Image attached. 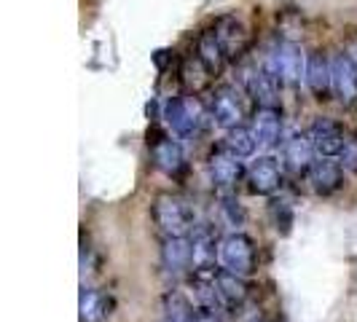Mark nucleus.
Returning a JSON list of instances; mask_svg holds the SVG:
<instances>
[{"mask_svg": "<svg viewBox=\"0 0 357 322\" xmlns=\"http://www.w3.org/2000/svg\"><path fill=\"white\" fill-rule=\"evenodd\" d=\"M153 220L164 236H191L197 229L194 223V210L188 207L185 199L175 194H159L153 201Z\"/></svg>", "mask_w": 357, "mask_h": 322, "instance_id": "obj_1", "label": "nucleus"}, {"mask_svg": "<svg viewBox=\"0 0 357 322\" xmlns=\"http://www.w3.org/2000/svg\"><path fill=\"white\" fill-rule=\"evenodd\" d=\"M266 70L271 72V75H277L280 84H287V86L301 84V78H304V72H306V56H304V52H301V46L293 43V40H280V43L268 52Z\"/></svg>", "mask_w": 357, "mask_h": 322, "instance_id": "obj_2", "label": "nucleus"}, {"mask_svg": "<svg viewBox=\"0 0 357 322\" xmlns=\"http://www.w3.org/2000/svg\"><path fill=\"white\" fill-rule=\"evenodd\" d=\"M161 116H164L167 126H169L178 137H191L199 126H202L204 110H202V102H199L197 97L180 94V97H169V100L164 102Z\"/></svg>", "mask_w": 357, "mask_h": 322, "instance_id": "obj_3", "label": "nucleus"}, {"mask_svg": "<svg viewBox=\"0 0 357 322\" xmlns=\"http://www.w3.org/2000/svg\"><path fill=\"white\" fill-rule=\"evenodd\" d=\"M255 245L248 233L234 231L229 236L220 239V266L231 274H239V277H250L255 271Z\"/></svg>", "mask_w": 357, "mask_h": 322, "instance_id": "obj_4", "label": "nucleus"}, {"mask_svg": "<svg viewBox=\"0 0 357 322\" xmlns=\"http://www.w3.org/2000/svg\"><path fill=\"white\" fill-rule=\"evenodd\" d=\"M210 116L220 129H236L245 126V102L242 94L234 86H218L213 91V102H210Z\"/></svg>", "mask_w": 357, "mask_h": 322, "instance_id": "obj_5", "label": "nucleus"}, {"mask_svg": "<svg viewBox=\"0 0 357 322\" xmlns=\"http://www.w3.org/2000/svg\"><path fill=\"white\" fill-rule=\"evenodd\" d=\"M306 135H309V140L314 145V153L322 156V159H336L344 151V145H347L344 126L339 121H333V118H325V116L314 118Z\"/></svg>", "mask_w": 357, "mask_h": 322, "instance_id": "obj_6", "label": "nucleus"}, {"mask_svg": "<svg viewBox=\"0 0 357 322\" xmlns=\"http://www.w3.org/2000/svg\"><path fill=\"white\" fill-rule=\"evenodd\" d=\"M248 183L250 191L258 197H271L280 191L282 185V167L274 156H258L252 159V164L248 167Z\"/></svg>", "mask_w": 357, "mask_h": 322, "instance_id": "obj_7", "label": "nucleus"}, {"mask_svg": "<svg viewBox=\"0 0 357 322\" xmlns=\"http://www.w3.org/2000/svg\"><path fill=\"white\" fill-rule=\"evenodd\" d=\"M331 75H333V94L339 97V102L352 105L357 100V62L344 52L333 54Z\"/></svg>", "mask_w": 357, "mask_h": 322, "instance_id": "obj_8", "label": "nucleus"}, {"mask_svg": "<svg viewBox=\"0 0 357 322\" xmlns=\"http://www.w3.org/2000/svg\"><path fill=\"white\" fill-rule=\"evenodd\" d=\"M207 172H210V180H213L215 188H223V191H231L234 185L242 180V175H248L245 167H242V159H236L226 148L210 153V159H207Z\"/></svg>", "mask_w": 357, "mask_h": 322, "instance_id": "obj_9", "label": "nucleus"}, {"mask_svg": "<svg viewBox=\"0 0 357 322\" xmlns=\"http://www.w3.org/2000/svg\"><path fill=\"white\" fill-rule=\"evenodd\" d=\"M191 271H215V261H220V242L213 229L197 226L191 236Z\"/></svg>", "mask_w": 357, "mask_h": 322, "instance_id": "obj_10", "label": "nucleus"}, {"mask_svg": "<svg viewBox=\"0 0 357 322\" xmlns=\"http://www.w3.org/2000/svg\"><path fill=\"white\" fill-rule=\"evenodd\" d=\"M215 36L220 40V46H223V52L229 59H239L242 54L248 52V43H250V33H248V27H245V22L236 17H223L218 19V24H215Z\"/></svg>", "mask_w": 357, "mask_h": 322, "instance_id": "obj_11", "label": "nucleus"}, {"mask_svg": "<svg viewBox=\"0 0 357 322\" xmlns=\"http://www.w3.org/2000/svg\"><path fill=\"white\" fill-rule=\"evenodd\" d=\"M304 81L314 100H331L333 94V75H331V56L314 52L306 56V72Z\"/></svg>", "mask_w": 357, "mask_h": 322, "instance_id": "obj_12", "label": "nucleus"}, {"mask_svg": "<svg viewBox=\"0 0 357 322\" xmlns=\"http://www.w3.org/2000/svg\"><path fill=\"white\" fill-rule=\"evenodd\" d=\"M151 159H153V167L164 172L167 178H178L180 172L185 169V156H183V148H180L178 140L161 135L153 140L151 145Z\"/></svg>", "mask_w": 357, "mask_h": 322, "instance_id": "obj_13", "label": "nucleus"}, {"mask_svg": "<svg viewBox=\"0 0 357 322\" xmlns=\"http://www.w3.org/2000/svg\"><path fill=\"white\" fill-rule=\"evenodd\" d=\"M215 285H218V296H220V304L223 309H242L250 298V285H248V277H239L231 274L226 268H218L215 271Z\"/></svg>", "mask_w": 357, "mask_h": 322, "instance_id": "obj_14", "label": "nucleus"}, {"mask_svg": "<svg viewBox=\"0 0 357 322\" xmlns=\"http://www.w3.org/2000/svg\"><path fill=\"white\" fill-rule=\"evenodd\" d=\"M282 107H258L250 121V129L258 145L274 148L282 140Z\"/></svg>", "mask_w": 357, "mask_h": 322, "instance_id": "obj_15", "label": "nucleus"}, {"mask_svg": "<svg viewBox=\"0 0 357 322\" xmlns=\"http://www.w3.org/2000/svg\"><path fill=\"white\" fill-rule=\"evenodd\" d=\"M306 178L312 183V191L320 194V197H331L336 194L341 185H344V167L341 161L333 159H322L312 164V169L306 172Z\"/></svg>", "mask_w": 357, "mask_h": 322, "instance_id": "obj_16", "label": "nucleus"}, {"mask_svg": "<svg viewBox=\"0 0 357 322\" xmlns=\"http://www.w3.org/2000/svg\"><path fill=\"white\" fill-rule=\"evenodd\" d=\"M280 78L271 75L266 68L250 72L248 78V94L258 107H280Z\"/></svg>", "mask_w": 357, "mask_h": 322, "instance_id": "obj_17", "label": "nucleus"}, {"mask_svg": "<svg viewBox=\"0 0 357 322\" xmlns=\"http://www.w3.org/2000/svg\"><path fill=\"white\" fill-rule=\"evenodd\" d=\"M282 156H285V167L293 175H306L314 164V145L309 140V135H293L290 140H285Z\"/></svg>", "mask_w": 357, "mask_h": 322, "instance_id": "obj_18", "label": "nucleus"}, {"mask_svg": "<svg viewBox=\"0 0 357 322\" xmlns=\"http://www.w3.org/2000/svg\"><path fill=\"white\" fill-rule=\"evenodd\" d=\"M113 312V298L97 290V287H84L78 298V317L81 322H105Z\"/></svg>", "mask_w": 357, "mask_h": 322, "instance_id": "obj_19", "label": "nucleus"}, {"mask_svg": "<svg viewBox=\"0 0 357 322\" xmlns=\"http://www.w3.org/2000/svg\"><path fill=\"white\" fill-rule=\"evenodd\" d=\"M161 263L169 274L191 271V242H188V236H164Z\"/></svg>", "mask_w": 357, "mask_h": 322, "instance_id": "obj_20", "label": "nucleus"}, {"mask_svg": "<svg viewBox=\"0 0 357 322\" xmlns=\"http://www.w3.org/2000/svg\"><path fill=\"white\" fill-rule=\"evenodd\" d=\"M197 56L207 65V70L218 75V72L226 68V62H229V56L223 52V46H220V40L215 36V30H204L197 40Z\"/></svg>", "mask_w": 357, "mask_h": 322, "instance_id": "obj_21", "label": "nucleus"}, {"mask_svg": "<svg viewBox=\"0 0 357 322\" xmlns=\"http://www.w3.org/2000/svg\"><path fill=\"white\" fill-rule=\"evenodd\" d=\"M255 135H252L250 126H236V129H229L226 132V140H223V148L234 153L236 159H250L252 153H255Z\"/></svg>", "mask_w": 357, "mask_h": 322, "instance_id": "obj_22", "label": "nucleus"}, {"mask_svg": "<svg viewBox=\"0 0 357 322\" xmlns=\"http://www.w3.org/2000/svg\"><path fill=\"white\" fill-rule=\"evenodd\" d=\"M164 312H167V322H191L197 317V306L188 296H183L178 290L164 296Z\"/></svg>", "mask_w": 357, "mask_h": 322, "instance_id": "obj_23", "label": "nucleus"}, {"mask_svg": "<svg viewBox=\"0 0 357 322\" xmlns=\"http://www.w3.org/2000/svg\"><path fill=\"white\" fill-rule=\"evenodd\" d=\"M210 78H213V72L207 70V65L199 59L197 54L183 62V84L194 91V94L204 89V86L210 84Z\"/></svg>", "mask_w": 357, "mask_h": 322, "instance_id": "obj_24", "label": "nucleus"}, {"mask_svg": "<svg viewBox=\"0 0 357 322\" xmlns=\"http://www.w3.org/2000/svg\"><path fill=\"white\" fill-rule=\"evenodd\" d=\"M271 220H274V229L277 231L287 233L293 226V213H290V204L287 201H271Z\"/></svg>", "mask_w": 357, "mask_h": 322, "instance_id": "obj_25", "label": "nucleus"}, {"mask_svg": "<svg viewBox=\"0 0 357 322\" xmlns=\"http://www.w3.org/2000/svg\"><path fill=\"white\" fill-rule=\"evenodd\" d=\"M220 213L226 217V223L229 226H242V220H245V213H242V207H239V201L234 197H220Z\"/></svg>", "mask_w": 357, "mask_h": 322, "instance_id": "obj_26", "label": "nucleus"}, {"mask_svg": "<svg viewBox=\"0 0 357 322\" xmlns=\"http://www.w3.org/2000/svg\"><path fill=\"white\" fill-rule=\"evenodd\" d=\"M339 161L347 172H357V140H347L344 151L339 153Z\"/></svg>", "mask_w": 357, "mask_h": 322, "instance_id": "obj_27", "label": "nucleus"}, {"mask_svg": "<svg viewBox=\"0 0 357 322\" xmlns=\"http://www.w3.org/2000/svg\"><path fill=\"white\" fill-rule=\"evenodd\" d=\"M191 322H220V317L215 312H202V309H197V317Z\"/></svg>", "mask_w": 357, "mask_h": 322, "instance_id": "obj_28", "label": "nucleus"}, {"mask_svg": "<svg viewBox=\"0 0 357 322\" xmlns=\"http://www.w3.org/2000/svg\"><path fill=\"white\" fill-rule=\"evenodd\" d=\"M164 322H167V320H164Z\"/></svg>", "mask_w": 357, "mask_h": 322, "instance_id": "obj_29", "label": "nucleus"}]
</instances>
